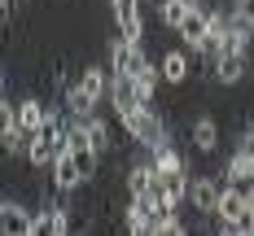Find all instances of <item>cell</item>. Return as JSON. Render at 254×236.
Here are the masks:
<instances>
[{
  "label": "cell",
  "instance_id": "14",
  "mask_svg": "<svg viewBox=\"0 0 254 236\" xmlns=\"http://www.w3.org/2000/svg\"><path fill=\"white\" fill-rule=\"evenodd\" d=\"M250 214H254V192H250Z\"/></svg>",
  "mask_w": 254,
  "mask_h": 236
},
{
  "label": "cell",
  "instance_id": "11",
  "mask_svg": "<svg viewBox=\"0 0 254 236\" xmlns=\"http://www.w3.org/2000/svg\"><path fill=\"white\" fill-rule=\"evenodd\" d=\"M180 4H189V9H197V4H206V0H180Z\"/></svg>",
  "mask_w": 254,
  "mask_h": 236
},
{
  "label": "cell",
  "instance_id": "1",
  "mask_svg": "<svg viewBox=\"0 0 254 236\" xmlns=\"http://www.w3.org/2000/svg\"><path fill=\"white\" fill-rule=\"evenodd\" d=\"M110 66H114V75H127V79H140L153 70L149 52H145V44H131V40H123V35H110Z\"/></svg>",
  "mask_w": 254,
  "mask_h": 236
},
{
  "label": "cell",
  "instance_id": "2",
  "mask_svg": "<svg viewBox=\"0 0 254 236\" xmlns=\"http://www.w3.org/2000/svg\"><path fill=\"white\" fill-rule=\"evenodd\" d=\"M224 192H228L224 171H219V175H193V188H189V206H193V214L215 219V214H219V201H224Z\"/></svg>",
  "mask_w": 254,
  "mask_h": 236
},
{
  "label": "cell",
  "instance_id": "9",
  "mask_svg": "<svg viewBox=\"0 0 254 236\" xmlns=\"http://www.w3.org/2000/svg\"><path fill=\"white\" fill-rule=\"evenodd\" d=\"M184 18H189V4H180V0H162V4H158V22L167 26L171 35H180Z\"/></svg>",
  "mask_w": 254,
  "mask_h": 236
},
{
  "label": "cell",
  "instance_id": "8",
  "mask_svg": "<svg viewBox=\"0 0 254 236\" xmlns=\"http://www.w3.org/2000/svg\"><path fill=\"white\" fill-rule=\"evenodd\" d=\"M49 114H53V105H44L40 96H22V101H18V127H22L26 140H35V136L44 131Z\"/></svg>",
  "mask_w": 254,
  "mask_h": 236
},
{
  "label": "cell",
  "instance_id": "6",
  "mask_svg": "<svg viewBox=\"0 0 254 236\" xmlns=\"http://www.w3.org/2000/svg\"><path fill=\"white\" fill-rule=\"evenodd\" d=\"M193 66H197V52H189L184 44L167 48V52H162V61H158V70H162V79H167L171 88H184V83L193 79Z\"/></svg>",
  "mask_w": 254,
  "mask_h": 236
},
{
  "label": "cell",
  "instance_id": "7",
  "mask_svg": "<svg viewBox=\"0 0 254 236\" xmlns=\"http://www.w3.org/2000/svg\"><path fill=\"white\" fill-rule=\"evenodd\" d=\"M31 223H35V210H26V201L18 197L0 201V236H31Z\"/></svg>",
  "mask_w": 254,
  "mask_h": 236
},
{
  "label": "cell",
  "instance_id": "5",
  "mask_svg": "<svg viewBox=\"0 0 254 236\" xmlns=\"http://www.w3.org/2000/svg\"><path fill=\"white\" fill-rule=\"evenodd\" d=\"M189 144H193L202 157H215V153H219V144H224V127H219V118H215V114H197L193 127H189Z\"/></svg>",
  "mask_w": 254,
  "mask_h": 236
},
{
  "label": "cell",
  "instance_id": "13",
  "mask_svg": "<svg viewBox=\"0 0 254 236\" xmlns=\"http://www.w3.org/2000/svg\"><path fill=\"white\" fill-rule=\"evenodd\" d=\"M13 4H18V0H4V13H9V9H13Z\"/></svg>",
  "mask_w": 254,
  "mask_h": 236
},
{
  "label": "cell",
  "instance_id": "3",
  "mask_svg": "<svg viewBox=\"0 0 254 236\" xmlns=\"http://www.w3.org/2000/svg\"><path fill=\"white\" fill-rule=\"evenodd\" d=\"M105 105H110V109H114V118H131V114H136V109H145V92H140V83H136V79H127V75H114V70H110V96H105Z\"/></svg>",
  "mask_w": 254,
  "mask_h": 236
},
{
  "label": "cell",
  "instance_id": "12",
  "mask_svg": "<svg viewBox=\"0 0 254 236\" xmlns=\"http://www.w3.org/2000/svg\"><path fill=\"white\" fill-rule=\"evenodd\" d=\"M246 131H250V136H254V114H250V123H246Z\"/></svg>",
  "mask_w": 254,
  "mask_h": 236
},
{
  "label": "cell",
  "instance_id": "10",
  "mask_svg": "<svg viewBox=\"0 0 254 236\" xmlns=\"http://www.w3.org/2000/svg\"><path fill=\"white\" fill-rule=\"evenodd\" d=\"M232 13H241V18H250V22H254V0H237Z\"/></svg>",
  "mask_w": 254,
  "mask_h": 236
},
{
  "label": "cell",
  "instance_id": "4",
  "mask_svg": "<svg viewBox=\"0 0 254 236\" xmlns=\"http://www.w3.org/2000/svg\"><path fill=\"white\" fill-rule=\"evenodd\" d=\"M110 18H114V31L131 40V44H145V0H119L114 9H110Z\"/></svg>",
  "mask_w": 254,
  "mask_h": 236
}]
</instances>
